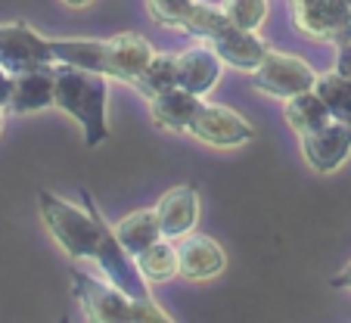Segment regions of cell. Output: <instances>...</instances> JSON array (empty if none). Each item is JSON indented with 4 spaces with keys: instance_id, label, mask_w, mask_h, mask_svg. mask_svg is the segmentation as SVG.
<instances>
[{
    "instance_id": "6da1fadb",
    "label": "cell",
    "mask_w": 351,
    "mask_h": 323,
    "mask_svg": "<svg viewBox=\"0 0 351 323\" xmlns=\"http://www.w3.org/2000/svg\"><path fill=\"white\" fill-rule=\"evenodd\" d=\"M87 208H78L75 202L56 196L50 190L38 193V208L40 221H44L47 233L53 237V243L66 252L75 261H90L97 264L103 277L109 283H115L119 289H125L134 298H153L149 296V283L143 280L137 267V258L121 246V239L115 237V227H109L103 221L97 208H93L90 196H84Z\"/></svg>"
},
{
    "instance_id": "7a4b0ae2",
    "label": "cell",
    "mask_w": 351,
    "mask_h": 323,
    "mask_svg": "<svg viewBox=\"0 0 351 323\" xmlns=\"http://www.w3.org/2000/svg\"><path fill=\"white\" fill-rule=\"evenodd\" d=\"M106 103H109V84L106 75L87 72L78 66H56V109L75 119L84 131V143L99 146L109 137V119H106Z\"/></svg>"
},
{
    "instance_id": "3957f363",
    "label": "cell",
    "mask_w": 351,
    "mask_h": 323,
    "mask_svg": "<svg viewBox=\"0 0 351 323\" xmlns=\"http://www.w3.org/2000/svg\"><path fill=\"white\" fill-rule=\"evenodd\" d=\"M72 292L84 320L93 323H171V317L153 298H134L109 280L87 277L84 271H72Z\"/></svg>"
},
{
    "instance_id": "277c9868",
    "label": "cell",
    "mask_w": 351,
    "mask_h": 323,
    "mask_svg": "<svg viewBox=\"0 0 351 323\" xmlns=\"http://www.w3.org/2000/svg\"><path fill=\"white\" fill-rule=\"evenodd\" d=\"M289 19L308 40L351 44V3L348 0H286Z\"/></svg>"
},
{
    "instance_id": "5b68a950",
    "label": "cell",
    "mask_w": 351,
    "mask_h": 323,
    "mask_svg": "<svg viewBox=\"0 0 351 323\" xmlns=\"http://www.w3.org/2000/svg\"><path fill=\"white\" fill-rule=\"evenodd\" d=\"M252 84L258 87L265 97L289 99V97H295V93L314 91V84H317V72H314L302 56H295V53L267 50V56L261 60V66L252 72Z\"/></svg>"
},
{
    "instance_id": "8992f818",
    "label": "cell",
    "mask_w": 351,
    "mask_h": 323,
    "mask_svg": "<svg viewBox=\"0 0 351 323\" xmlns=\"http://www.w3.org/2000/svg\"><path fill=\"white\" fill-rule=\"evenodd\" d=\"M0 66L13 75L40 66H60L53 53V40L38 34L25 22H7L0 25Z\"/></svg>"
},
{
    "instance_id": "52a82bcc",
    "label": "cell",
    "mask_w": 351,
    "mask_h": 323,
    "mask_svg": "<svg viewBox=\"0 0 351 323\" xmlns=\"http://www.w3.org/2000/svg\"><path fill=\"white\" fill-rule=\"evenodd\" d=\"M190 137H196L199 143L215 146V149H239L255 137V128L243 119L239 112H233L230 106L221 103H206L199 106L196 119L190 121Z\"/></svg>"
},
{
    "instance_id": "ba28073f",
    "label": "cell",
    "mask_w": 351,
    "mask_h": 323,
    "mask_svg": "<svg viewBox=\"0 0 351 323\" xmlns=\"http://www.w3.org/2000/svg\"><path fill=\"white\" fill-rule=\"evenodd\" d=\"M302 156L317 174H332L348 162L351 156V125L332 119L330 125H324L320 131L298 137Z\"/></svg>"
},
{
    "instance_id": "9c48e42d",
    "label": "cell",
    "mask_w": 351,
    "mask_h": 323,
    "mask_svg": "<svg viewBox=\"0 0 351 323\" xmlns=\"http://www.w3.org/2000/svg\"><path fill=\"white\" fill-rule=\"evenodd\" d=\"M206 44L224 60V66L239 69V72H255V69L261 66V60L267 56V50H271V47L258 38V32L239 28V25H233V22H227L218 32H212L206 38Z\"/></svg>"
},
{
    "instance_id": "30bf717a",
    "label": "cell",
    "mask_w": 351,
    "mask_h": 323,
    "mask_svg": "<svg viewBox=\"0 0 351 323\" xmlns=\"http://www.w3.org/2000/svg\"><path fill=\"white\" fill-rule=\"evenodd\" d=\"M221 72H224V60L206 40H196L178 53V87L196 93V97L206 99L218 87Z\"/></svg>"
},
{
    "instance_id": "8fae6325",
    "label": "cell",
    "mask_w": 351,
    "mask_h": 323,
    "mask_svg": "<svg viewBox=\"0 0 351 323\" xmlns=\"http://www.w3.org/2000/svg\"><path fill=\"white\" fill-rule=\"evenodd\" d=\"M178 258H180V277L190 280V283L215 280L227 267V252L212 237H202L196 230L186 233L184 239H178Z\"/></svg>"
},
{
    "instance_id": "7c38bea8",
    "label": "cell",
    "mask_w": 351,
    "mask_h": 323,
    "mask_svg": "<svg viewBox=\"0 0 351 323\" xmlns=\"http://www.w3.org/2000/svg\"><path fill=\"white\" fill-rule=\"evenodd\" d=\"M156 215L162 224V237L165 239H184L186 233L196 230L199 224V193L196 187L180 184L171 187L168 193H162V199L156 202Z\"/></svg>"
},
{
    "instance_id": "4fadbf2b",
    "label": "cell",
    "mask_w": 351,
    "mask_h": 323,
    "mask_svg": "<svg viewBox=\"0 0 351 323\" xmlns=\"http://www.w3.org/2000/svg\"><path fill=\"white\" fill-rule=\"evenodd\" d=\"M53 103H56V66H40V69H28V72L16 75L7 112L34 115L50 109Z\"/></svg>"
},
{
    "instance_id": "5bb4252c",
    "label": "cell",
    "mask_w": 351,
    "mask_h": 323,
    "mask_svg": "<svg viewBox=\"0 0 351 323\" xmlns=\"http://www.w3.org/2000/svg\"><path fill=\"white\" fill-rule=\"evenodd\" d=\"M202 97L184 91V87H171L165 93H156L149 97V119L156 121V128L171 134H186L190 131V121L196 119Z\"/></svg>"
},
{
    "instance_id": "9a60e30c",
    "label": "cell",
    "mask_w": 351,
    "mask_h": 323,
    "mask_svg": "<svg viewBox=\"0 0 351 323\" xmlns=\"http://www.w3.org/2000/svg\"><path fill=\"white\" fill-rule=\"evenodd\" d=\"M109 47H112V78L125 81V84H134L137 75L149 66V60L156 56L153 44L137 32H121L115 38H109Z\"/></svg>"
},
{
    "instance_id": "2e32d148",
    "label": "cell",
    "mask_w": 351,
    "mask_h": 323,
    "mask_svg": "<svg viewBox=\"0 0 351 323\" xmlns=\"http://www.w3.org/2000/svg\"><path fill=\"white\" fill-rule=\"evenodd\" d=\"M283 119L295 137H305V134H314L324 125H330L332 115L317 91H305V93H295V97L283 99Z\"/></svg>"
},
{
    "instance_id": "e0dca14e",
    "label": "cell",
    "mask_w": 351,
    "mask_h": 323,
    "mask_svg": "<svg viewBox=\"0 0 351 323\" xmlns=\"http://www.w3.org/2000/svg\"><path fill=\"white\" fill-rule=\"evenodd\" d=\"M115 237L121 239V246H125L134 258L143 249H149L153 243H159L162 224H159V215H156V205L153 208H137V211H131V215H125V218L115 224Z\"/></svg>"
},
{
    "instance_id": "ac0fdd59",
    "label": "cell",
    "mask_w": 351,
    "mask_h": 323,
    "mask_svg": "<svg viewBox=\"0 0 351 323\" xmlns=\"http://www.w3.org/2000/svg\"><path fill=\"white\" fill-rule=\"evenodd\" d=\"M137 267L143 274V280L149 286L168 283V280L180 277V258H178V243L162 237L159 243H153L149 249H143L137 255Z\"/></svg>"
},
{
    "instance_id": "d6986e66",
    "label": "cell",
    "mask_w": 351,
    "mask_h": 323,
    "mask_svg": "<svg viewBox=\"0 0 351 323\" xmlns=\"http://www.w3.org/2000/svg\"><path fill=\"white\" fill-rule=\"evenodd\" d=\"M131 87L146 99L178 87V53H156Z\"/></svg>"
},
{
    "instance_id": "ffe728a7",
    "label": "cell",
    "mask_w": 351,
    "mask_h": 323,
    "mask_svg": "<svg viewBox=\"0 0 351 323\" xmlns=\"http://www.w3.org/2000/svg\"><path fill=\"white\" fill-rule=\"evenodd\" d=\"M314 91L320 93V99L326 103L332 119L351 125V78L348 75L339 72V69H332V72H326V75H317Z\"/></svg>"
},
{
    "instance_id": "44dd1931",
    "label": "cell",
    "mask_w": 351,
    "mask_h": 323,
    "mask_svg": "<svg viewBox=\"0 0 351 323\" xmlns=\"http://www.w3.org/2000/svg\"><path fill=\"white\" fill-rule=\"evenodd\" d=\"M227 19L239 28H249V32H258L267 22L271 13V0H221Z\"/></svg>"
},
{
    "instance_id": "7402d4cb",
    "label": "cell",
    "mask_w": 351,
    "mask_h": 323,
    "mask_svg": "<svg viewBox=\"0 0 351 323\" xmlns=\"http://www.w3.org/2000/svg\"><path fill=\"white\" fill-rule=\"evenodd\" d=\"M196 0H146V13L162 28H180L184 32Z\"/></svg>"
},
{
    "instance_id": "603a6c76",
    "label": "cell",
    "mask_w": 351,
    "mask_h": 323,
    "mask_svg": "<svg viewBox=\"0 0 351 323\" xmlns=\"http://www.w3.org/2000/svg\"><path fill=\"white\" fill-rule=\"evenodd\" d=\"M13 84H16V75L10 69L0 66V109L10 106V97H13Z\"/></svg>"
},
{
    "instance_id": "cb8c5ba5",
    "label": "cell",
    "mask_w": 351,
    "mask_h": 323,
    "mask_svg": "<svg viewBox=\"0 0 351 323\" xmlns=\"http://www.w3.org/2000/svg\"><path fill=\"white\" fill-rule=\"evenodd\" d=\"M336 69L351 78V44H339L336 47Z\"/></svg>"
},
{
    "instance_id": "d4e9b609",
    "label": "cell",
    "mask_w": 351,
    "mask_h": 323,
    "mask_svg": "<svg viewBox=\"0 0 351 323\" xmlns=\"http://www.w3.org/2000/svg\"><path fill=\"white\" fill-rule=\"evenodd\" d=\"M330 286H332V289H348V292H351V261L345 264L342 271H339L336 277L330 280Z\"/></svg>"
},
{
    "instance_id": "484cf974",
    "label": "cell",
    "mask_w": 351,
    "mask_h": 323,
    "mask_svg": "<svg viewBox=\"0 0 351 323\" xmlns=\"http://www.w3.org/2000/svg\"><path fill=\"white\" fill-rule=\"evenodd\" d=\"M62 7H69V10H84V7H90L93 0H60Z\"/></svg>"
},
{
    "instance_id": "4316f807",
    "label": "cell",
    "mask_w": 351,
    "mask_h": 323,
    "mask_svg": "<svg viewBox=\"0 0 351 323\" xmlns=\"http://www.w3.org/2000/svg\"><path fill=\"white\" fill-rule=\"evenodd\" d=\"M3 128H7V109H0V134H3Z\"/></svg>"
},
{
    "instance_id": "83f0119b",
    "label": "cell",
    "mask_w": 351,
    "mask_h": 323,
    "mask_svg": "<svg viewBox=\"0 0 351 323\" xmlns=\"http://www.w3.org/2000/svg\"><path fill=\"white\" fill-rule=\"evenodd\" d=\"M348 3H351V0H348Z\"/></svg>"
}]
</instances>
